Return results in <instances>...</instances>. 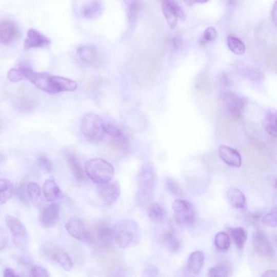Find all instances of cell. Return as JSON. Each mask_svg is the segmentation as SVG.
<instances>
[{"label": "cell", "instance_id": "cell-36", "mask_svg": "<svg viewBox=\"0 0 277 277\" xmlns=\"http://www.w3.org/2000/svg\"><path fill=\"white\" fill-rule=\"evenodd\" d=\"M263 222L271 227H277V207H273L269 213L263 217Z\"/></svg>", "mask_w": 277, "mask_h": 277}, {"label": "cell", "instance_id": "cell-21", "mask_svg": "<svg viewBox=\"0 0 277 277\" xmlns=\"http://www.w3.org/2000/svg\"><path fill=\"white\" fill-rule=\"evenodd\" d=\"M95 236L102 244L110 245L114 241L113 226L103 222L98 223L95 227Z\"/></svg>", "mask_w": 277, "mask_h": 277}, {"label": "cell", "instance_id": "cell-20", "mask_svg": "<svg viewBox=\"0 0 277 277\" xmlns=\"http://www.w3.org/2000/svg\"><path fill=\"white\" fill-rule=\"evenodd\" d=\"M219 153L221 159L227 165L240 167L242 165V158L240 153L233 148L222 145L219 148Z\"/></svg>", "mask_w": 277, "mask_h": 277}, {"label": "cell", "instance_id": "cell-47", "mask_svg": "<svg viewBox=\"0 0 277 277\" xmlns=\"http://www.w3.org/2000/svg\"><path fill=\"white\" fill-rule=\"evenodd\" d=\"M261 277H277V271L270 270L265 271Z\"/></svg>", "mask_w": 277, "mask_h": 277}, {"label": "cell", "instance_id": "cell-13", "mask_svg": "<svg viewBox=\"0 0 277 277\" xmlns=\"http://www.w3.org/2000/svg\"><path fill=\"white\" fill-rule=\"evenodd\" d=\"M97 191L102 202L105 205H111L115 203L120 196L121 186L116 181H111L98 184Z\"/></svg>", "mask_w": 277, "mask_h": 277}, {"label": "cell", "instance_id": "cell-11", "mask_svg": "<svg viewBox=\"0 0 277 277\" xmlns=\"http://www.w3.org/2000/svg\"><path fill=\"white\" fill-rule=\"evenodd\" d=\"M163 12L171 28L176 27L180 19L183 21L185 14L182 7L174 1H163L162 3Z\"/></svg>", "mask_w": 277, "mask_h": 277}, {"label": "cell", "instance_id": "cell-33", "mask_svg": "<svg viewBox=\"0 0 277 277\" xmlns=\"http://www.w3.org/2000/svg\"><path fill=\"white\" fill-rule=\"evenodd\" d=\"M216 248L221 251H226L230 248V240L228 234L225 232L217 233L214 239Z\"/></svg>", "mask_w": 277, "mask_h": 277}, {"label": "cell", "instance_id": "cell-17", "mask_svg": "<svg viewBox=\"0 0 277 277\" xmlns=\"http://www.w3.org/2000/svg\"><path fill=\"white\" fill-rule=\"evenodd\" d=\"M51 44L50 39L34 28L29 29L25 39L26 49L43 48Z\"/></svg>", "mask_w": 277, "mask_h": 277}, {"label": "cell", "instance_id": "cell-32", "mask_svg": "<svg viewBox=\"0 0 277 277\" xmlns=\"http://www.w3.org/2000/svg\"><path fill=\"white\" fill-rule=\"evenodd\" d=\"M230 232L236 246L242 250L247 241L246 232L243 227H239L236 228H230Z\"/></svg>", "mask_w": 277, "mask_h": 277}, {"label": "cell", "instance_id": "cell-7", "mask_svg": "<svg viewBox=\"0 0 277 277\" xmlns=\"http://www.w3.org/2000/svg\"><path fill=\"white\" fill-rule=\"evenodd\" d=\"M77 54L81 60L88 66L97 68L105 62V56L101 49L92 44H84L77 48Z\"/></svg>", "mask_w": 277, "mask_h": 277}, {"label": "cell", "instance_id": "cell-44", "mask_svg": "<svg viewBox=\"0 0 277 277\" xmlns=\"http://www.w3.org/2000/svg\"><path fill=\"white\" fill-rule=\"evenodd\" d=\"M249 69V71L247 72V74L251 79H254V80H256V79H261L262 74H261L260 71L255 68H250Z\"/></svg>", "mask_w": 277, "mask_h": 277}, {"label": "cell", "instance_id": "cell-9", "mask_svg": "<svg viewBox=\"0 0 277 277\" xmlns=\"http://www.w3.org/2000/svg\"><path fill=\"white\" fill-rule=\"evenodd\" d=\"M65 228L68 233L77 240L88 243L94 239L93 234L78 217H73L69 220L65 225Z\"/></svg>", "mask_w": 277, "mask_h": 277}, {"label": "cell", "instance_id": "cell-10", "mask_svg": "<svg viewBox=\"0 0 277 277\" xmlns=\"http://www.w3.org/2000/svg\"><path fill=\"white\" fill-rule=\"evenodd\" d=\"M21 35V31L13 19L3 18L0 22V38L3 45L8 46L17 41Z\"/></svg>", "mask_w": 277, "mask_h": 277}, {"label": "cell", "instance_id": "cell-45", "mask_svg": "<svg viewBox=\"0 0 277 277\" xmlns=\"http://www.w3.org/2000/svg\"><path fill=\"white\" fill-rule=\"evenodd\" d=\"M271 17L273 24L277 27V1L273 4L271 12Z\"/></svg>", "mask_w": 277, "mask_h": 277}, {"label": "cell", "instance_id": "cell-12", "mask_svg": "<svg viewBox=\"0 0 277 277\" xmlns=\"http://www.w3.org/2000/svg\"><path fill=\"white\" fill-rule=\"evenodd\" d=\"M104 9V6L101 1H83L78 2L76 12L83 18L93 19L100 17Z\"/></svg>", "mask_w": 277, "mask_h": 277}, {"label": "cell", "instance_id": "cell-28", "mask_svg": "<svg viewBox=\"0 0 277 277\" xmlns=\"http://www.w3.org/2000/svg\"><path fill=\"white\" fill-rule=\"evenodd\" d=\"M13 192L14 186L11 181L5 178L0 180V203L2 205L11 199Z\"/></svg>", "mask_w": 277, "mask_h": 277}, {"label": "cell", "instance_id": "cell-29", "mask_svg": "<svg viewBox=\"0 0 277 277\" xmlns=\"http://www.w3.org/2000/svg\"><path fill=\"white\" fill-rule=\"evenodd\" d=\"M148 215L155 223L162 222L165 217V211L162 206L156 203L151 204L148 208Z\"/></svg>", "mask_w": 277, "mask_h": 277}, {"label": "cell", "instance_id": "cell-5", "mask_svg": "<svg viewBox=\"0 0 277 277\" xmlns=\"http://www.w3.org/2000/svg\"><path fill=\"white\" fill-rule=\"evenodd\" d=\"M104 118L94 113L86 114L82 118L81 130L83 135L94 142H101L105 134Z\"/></svg>", "mask_w": 277, "mask_h": 277}, {"label": "cell", "instance_id": "cell-48", "mask_svg": "<svg viewBox=\"0 0 277 277\" xmlns=\"http://www.w3.org/2000/svg\"><path fill=\"white\" fill-rule=\"evenodd\" d=\"M7 239H6V237L5 236V235H3V233H2V235H1V250H3L6 246V245H7Z\"/></svg>", "mask_w": 277, "mask_h": 277}, {"label": "cell", "instance_id": "cell-37", "mask_svg": "<svg viewBox=\"0 0 277 277\" xmlns=\"http://www.w3.org/2000/svg\"><path fill=\"white\" fill-rule=\"evenodd\" d=\"M165 185L167 190L175 196L181 195L182 193L180 186L172 178L166 180Z\"/></svg>", "mask_w": 277, "mask_h": 277}, {"label": "cell", "instance_id": "cell-31", "mask_svg": "<svg viewBox=\"0 0 277 277\" xmlns=\"http://www.w3.org/2000/svg\"><path fill=\"white\" fill-rule=\"evenodd\" d=\"M28 196L35 205H39L42 203V189L37 183L31 182L27 186Z\"/></svg>", "mask_w": 277, "mask_h": 277}, {"label": "cell", "instance_id": "cell-6", "mask_svg": "<svg viewBox=\"0 0 277 277\" xmlns=\"http://www.w3.org/2000/svg\"><path fill=\"white\" fill-rule=\"evenodd\" d=\"M5 222L15 245L19 250H25L28 245L29 235L23 222L11 215L6 216Z\"/></svg>", "mask_w": 277, "mask_h": 277}, {"label": "cell", "instance_id": "cell-4", "mask_svg": "<svg viewBox=\"0 0 277 277\" xmlns=\"http://www.w3.org/2000/svg\"><path fill=\"white\" fill-rule=\"evenodd\" d=\"M85 172L90 179L98 185L111 182L115 170L110 163L102 158H94L86 162Z\"/></svg>", "mask_w": 277, "mask_h": 277}, {"label": "cell", "instance_id": "cell-26", "mask_svg": "<svg viewBox=\"0 0 277 277\" xmlns=\"http://www.w3.org/2000/svg\"><path fill=\"white\" fill-rule=\"evenodd\" d=\"M226 197L227 202L235 209H244L246 206L245 196L239 189H229L226 192Z\"/></svg>", "mask_w": 277, "mask_h": 277}, {"label": "cell", "instance_id": "cell-22", "mask_svg": "<svg viewBox=\"0 0 277 277\" xmlns=\"http://www.w3.org/2000/svg\"><path fill=\"white\" fill-rule=\"evenodd\" d=\"M67 160L69 168L76 181L79 183H86L87 181V174L76 157L72 154H69L67 156Z\"/></svg>", "mask_w": 277, "mask_h": 277}, {"label": "cell", "instance_id": "cell-43", "mask_svg": "<svg viewBox=\"0 0 277 277\" xmlns=\"http://www.w3.org/2000/svg\"><path fill=\"white\" fill-rule=\"evenodd\" d=\"M138 5L136 2H130L128 5V17L131 19H133L134 16L136 15V14L137 11Z\"/></svg>", "mask_w": 277, "mask_h": 277}, {"label": "cell", "instance_id": "cell-24", "mask_svg": "<svg viewBox=\"0 0 277 277\" xmlns=\"http://www.w3.org/2000/svg\"><path fill=\"white\" fill-rule=\"evenodd\" d=\"M265 131L271 136L277 137V110L269 108L265 112L264 122Z\"/></svg>", "mask_w": 277, "mask_h": 277}, {"label": "cell", "instance_id": "cell-25", "mask_svg": "<svg viewBox=\"0 0 277 277\" xmlns=\"http://www.w3.org/2000/svg\"><path fill=\"white\" fill-rule=\"evenodd\" d=\"M50 256L52 260L62 266L65 270L70 272L73 269V263L70 256L63 249H54Z\"/></svg>", "mask_w": 277, "mask_h": 277}, {"label": "cell", "instance_id": "cell-2", "mask_svg": "<svg viewBox=\"0 0 277 277\" xmlns=\"http://www.w3.org/2000/svg\"><path fill=\"white\" fill-rule=\"evenodd\" d=\"M113 232L114 241L122 249L135 245L140 241V227L133 220L117 223L113 226Z\"/></svg>", "mask_w": 277, "mask_h": 277}, {"label": "cell", "instance_id": "cell-8", "mask_svg": "<svg viewBox=\"0 0 277 277\" xmlns=\"http://www.w3.org/2000/svg\"><path fill=\"white\" fill-rule=\"evenodd\" d=\"M176 222L182 225H191L195 221L196 216L192 205L185 200L175 201L172 204Z\"/></svg>", "mask_w": 277, "mask_h": 277}, {"label": "cell", "instance_id": "cell-23", "mask_svg": "<svg viewBox=\"0 0 277 277\" xmlns=\"http://www.w3.org/2000/svg\"><path fill=\"white\" fill-rule=\"evenodd\" d=\"M43 191L45 199L49 202H54L63 197V193L60 188L52 178L45 182Z\"/></svg>", "mask_w": 277, "mask_h": 277}, {"label": "cell", "instance_id": "cell-18", "mask_svg": "<svg viewBox=\"0 0 277 277\" xmlns=\"http://www.w3.org/2000/svg\"><path fill=\"white\" fill-rule=\"evenodd\" d=\"M60 206L52 203L44 208L41 215V223L45 228H52L57 223L60 216Z\"/></svg>", "mask_w": 277, "mask_h": 277}, {"label": "cell", "instance_id": "cell-3", "mask_svg": "<svg viewBox=\"0 0 277 277\" xmlns=\"http://www.w3.org/2000/svg\"><path fill=\"white\" fill-rule=\"evenodd\" d=\"M157 183L155 167L151 164H144L138 176L137 199L141 203H147L152 199Z\"/></svg>", "mask_w": 277, "mask_h": 277}, {"label": "cell", "instance_id": "cell-15", "mask_svg": "<svg viewBox=\"0 0 277 277\" xmlns=\"http://www.w3.org/2000/svg\"><path fill=\"white\" fill-rule=\"evenodd\" d=\"M16 105L18 110L22 112H32L37 105V98L35 93L28 88H22L17 95Z\"/></svg>", "mask_w": 277, "mask_h": 277}, {"label": "cell", "instance_id": "cell-46", "mask_svg": "<svg viewBox=\"0 0 277 277\" xmlns=\"http://www.w3.org/2000/svg\"><path fill=\"white\" fill-rule=\"evenodd\" d=\"M4 277H21L18 275L13 269L7 268L4 271Z\"/></svg>", "mask_w": 277, "mask_h": 277}, {"label": "cell", "instance_id": "cell-34", "mask_svg": "<svg viewBox=\"0 0 277 277\" xmlns=\"http://www.w3.org/2000/svg\"><path fill=\"white\" fill-rule=\"evenodd\" d=\"M230 269L228 265L221 264L212 267L209 271V277H228Z\"/></svg>", "mask_w": 277, "mask_h": 277}, {"label": "cell", "instance_id": "cell-38", "mask_svg": "<svg viewBox=\"0 0 277 277\" xmlns=\"http://www.w3.org/2000/svg\"><path fill=\"white\" fill-rule=\"evenodd\" d=\"M217 36V32L215 29L210 27L206 29L203 36L201 39V44H206L208 43H211L214 41Z\"/></svg>", "mask_w": 277, "mask_h": 277}, {"label": "cell", "instance_id": "cell-39", "mask_svg": "<svg viewBox=\"0 0 277 277\" xmlns=\"http://www.w3.org/2000/svg\"><path fill=\"white\" fill-rule=\"evenodd\" d=\"M37 163L38 167L45 172H51L53 170L52 163L46 156H39L37 159Z\"/></svg>", "mask_w": 277, "mask_h": 277}, {"label": "cell", "instance_id": "cell-41", "mask_svg": "<svg viewBox=\"0 0 277 277\" xmlns=\"http://www.w3.org/2000/svg\"><path fill=\"white\" fill-rule=\"evenodd\" d=\"M15 194L17 199L22 202L26 203L27 202V197L28 196L27 187L26 189L24 185H19L15 191Z\"/></svg>", "mask_w": 277, "mask_h": 277}, {"label": "cell", "instance_id": "cell-49", "mask_svg": "<svg viewBox=\"0 0 277 277\" xmlns=\"http://www.w3.org/2000/svg\"><path fill=\"white\" fill-rule=\"evenodd\" d=\"M274 188L277 190V179L275 180L274 183Z\"/></svg>", "mask_w": 277, "mask_h": 277}, {"label": "cell", "instance_id": "cell-14", "mask_svg": "<svg viewBox=\"0 0 277 277\" xmlns=\"http://www.w3.org/2000/svg\"><path fill=\"white\" fill-rule=\"evenodd\" d=\"M224 103L227 112L234 118H240L246 105L244 97L232 92L224 95Z\"/></svg>", "mask_w": 277, "mask_h": 277}, {"label": "cell", "instance_id": "cell-19", "mask_svg": "<svg viewBox=\"0 0 277 277\" xmlns=\"http://www.w3.org/2000/svg\"><path fill=\"white\" fill-rule=\"evenodd\" d=\"M205 259V254L202 251H195L190 255L185 268V273L187 276L195 277L200 274Z\"/></svg>", "mask_w": 277, "mask_h": 277}, {"label": "cell", "instance_id": "cell-35", "mask_svg": "<svg viewBox=\"0 0 277 277\" xmlns=\"http://www.w3.org/2000/svg\"><path fill=\"white\" fill-rule=\"evenodd\" d=\"M104 128L105 134L110 135L113 138H116L123 136L124 132L121 128L112 123L105 121Z\"/></svg>", "mask_w": 277, "mask_h": 277}, {"label": "cell", "instance_id": "cell-42", "mask_svg": "<svg viewBox=\"0 0 277 277\" xmlns=\"http://www.w3.org/2000/svg\"><path fill=\"white\" fill-rule=\"evenodd\" d=\"M32 277H50V275L43 267L36 266L32 270Z\"/></svg>", "mask_w": 277, "mask_h": 277}, {"label": "cell", "instance_id": "cell-1", "mask_svg": "<svg viewBox=\"0 0 277 277\" xmlns=\"http://www.w3.org/2000/svg\"><path fill=\"white\" fill-rule=\"evenodd\" d=\"M24 78L32 83L43 91L50 94H57L65 91H73L77 87V83L70 78L51 75L46 72H35L30 67L21 66Z\"/></svg>", "mask_w": 277, "mask_h": 277}, {"label": "cell", "instance_id": "cell-40", "mask_svg": "<svg viewBox=\"0 0 277 277\" xmlns=\"http://www.w3.org/2000/svg\"><path fill=\"white\" fill-rule=\"evenodd\" d=\"M8 78L10 81L14 83L23 80L24 76L21 67L11 69L8 73Z\"/></svg>", "mask_w": 277, "mask_h": 277}, {"label": "cell", "instance_id": "cell-27", "mask_svg": "<svg viewBox=\"0 0 277 277\" xmlns=\"http://www.w3.org/2000/svg\"><path fill=\"white\" fill-rule=\"evenodd\" d=\"M165 247L170 251L177 252L181 249L182 244L176 235L171 231L164 233L162 238Z\"/></svg>", "mask_w": 277, "mask_h": 277}, {"label": "cell", "instance_id": "cell-30", "mask_svg": "<svg viewBox=\"0 0 277 277\" xmlns=\"http://www.w3.org/2000/svg\"><path fill=\"white\" fill-rule=\"evenodd\" d=\"M227 44L230 50L237 55H242L245 52V46L241 39L238 37L232 35L227 36Z\"/></svg>", "mask_w": 277, "mask_h": 277}, {"label": "cell", "instance_id": "cell-16", "mask_svg": "<svg viewBox=\"0 0 277 277\" xmlns=\"http://www.w3.org/2000/svg\"><path fill=\"white\" fill-rule=\"evenodd\" d=\"M252 243L255 250L260 254L268 258L274 255L273 246L265 233L256 232L253 236Z\"/></svg>", "mask_w": 277, "mask_h": 277}]
</instances>
